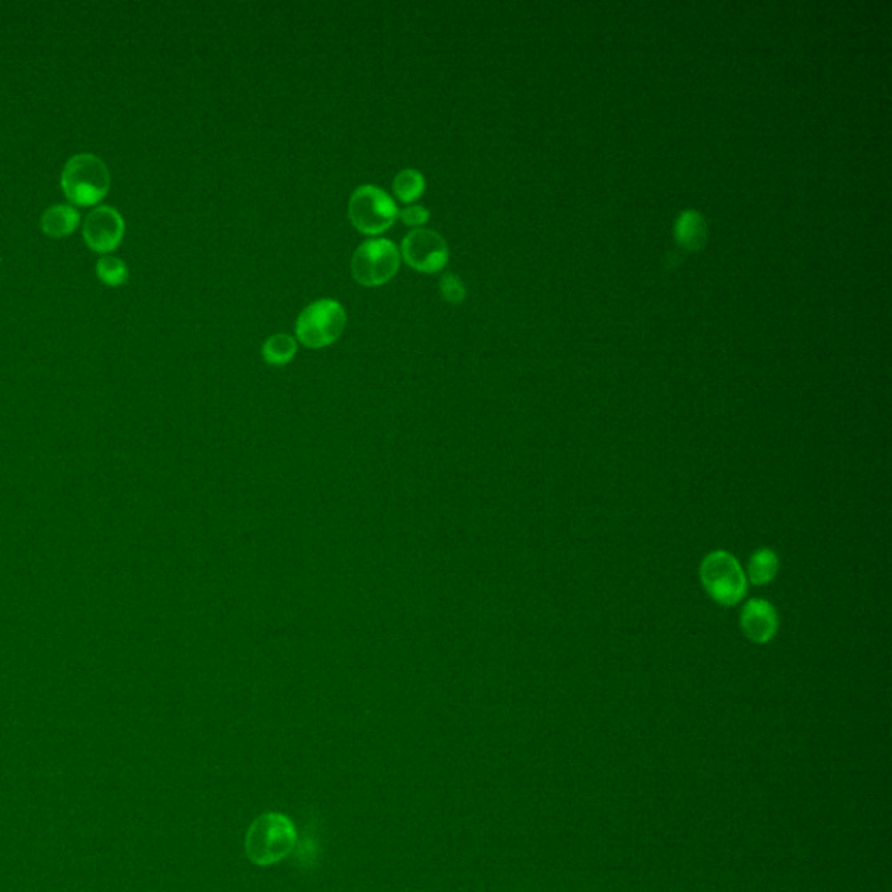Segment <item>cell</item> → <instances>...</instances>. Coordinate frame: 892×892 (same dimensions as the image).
<instances>
[{
  "instance_id": "6da1fadb",
  "label": "cell",
  "mask_w": 892,
  "mask_h": 892,
  "mask_svg": "<svg viewBox=\"0 0 892 892\" xmlns=\"http://www.w3.org/2000/svg\"><path fill=\"white\" fill-rule=\"evenodd\" d=\"M297 845V830L281 812H267L251 823L244 838L246 856L258 866L276 865Z\"/></svg>"
},
{
  "instance_id": "7a4b0ae2",
  "label": "cell",
  "mask_w": 892,
  "mask_h": 892,
  "mask_svg": "<svg viewBox=\"0 0 892 892\" xmlns=\"http://www.w3.org/2000/svg\"><path fill=\"white\" fill-rule=\"evenodd\" d=\"M110 169L102 157L81 152L70 157L61 173V187L68 199L79 206H91L109 192Z\"/></svg>"
},
{
  "instance_id": "3957f363",
  "label": "cell",
  "mask_w": 892,
  "mask_h": 892,
  "mask_svg": "<svg viewBox=\"0 0 892 892\" xmlns=\"http://www.w3.org/2000/svg\"><path fill=\"white\" fill-rule=\"evenodd\" d=\"M701 582L711 600L724 607H734L743 600L748 581L739 561L727 551H713L699 568Z\"/></svg>"
},
{
  "instance_id": "277c9868",
  "label": "cell",
  "mask_w": 892,
  "mask_h": 892,
  "mask_svg": "<svg viewBox=\"0 0 892 892\" xmlns=\"http://www.w3.org/2000/svg\"><path fill=\"white\" fill-rule=\"evenodd\" d=\"M347 314L342 304L332 298H321L307 305L300 312L295 325V335L300 344L309 349H323L337 342L344 333Z\"/></svg>"
},
{
  "instance_id": "5b68a950",
  "label": "cell",
  "mask_w": 892,
  "mask_h": 892,
  "mask_svg": "<svg viewBox=\"0 0 892 892\" xmlns=\"http://www.w3.org/2000/svg\"><path fill=\"white\" fill-rule=\"evenodd\" d=\"M401 253L398 246L384 239H368L354 251L351 260V272L354 281L368 288L389 283L399 271Z\"/></svg>"
},
{
  "instance_id": "8992f818",
  "label": "cell",
  "mask_w": 892,
  "mask_h": 892,
  "mask_svg": "<svg viewBox=\"0 0 892 892\" xmlns=\"http://www.w3.org/2000/svg\"><path fill=\"white\" fill-rule=\"evenodd\" d=\"M398 215L396 201L386 190L375 185H361L352 192L349 218L352 225L366 236H379L391 229Z\"/></svg>"
},
{
  "instance_id": "52a82bcc",
  "label": "cell",
  "mask_w": 892,
  "mask_h": 892,
  "mask_svg": "<svg viewBox=\"0 0 892 892\" xmlns=\"http://www.w3.org/2000/svg\"><path fill=\"white\" fill-rule=\"evenodd\" d=\"M399 253L412 269L426 274L440 272L450 258L445 237L436 230L415 229L406 234Z\"/></svg>"
},
{
  "instance_id": "ba28073f",
  "label": "cell",
  "mask_w": 892,
  "mask_h": 892,
  "mask_svg": "<svg viewBox=\"0 0 892 892\" xmlns=\"http://www.w3.org/2000/svg\"><path fill=\"white\" fill-rule=\"evenodd\" d=\"M126 223L114 206H96L89 211L82 225V236L91 250L109 253L115 250L124 236Z\"/></svg>"
},
{
  "instance_id": "9c48e42d",
  "label": "cell",
  "mask_w": 892,
  "mask_h": 892,
  "mask_svg": "<svg viewBox=\"0 0 892 892\" xmlns=\"http://www.w3.org/2000/svg\"><path fill=\"white\" fill-rule=\"evenodd\" d=\"M741 629L744 636L753 643L771 642L779 628L778 612L767 600H750L741 610Z\"/></svg>"
},
{
  "instance_id": "30bf717a",
  "label": "cell",
  "mask_w": 892,
  "mask_h": 892,
  "mask_svg": "<svg viewBox=\"0 0 892 892\" xmlns=\"http://www.w3.org/2000/svg\"><path fill=\"white\" fill-rule=\"evenodd\" d=\"M79 220L81 213L72 204H51L42 213L41 227L48 236L65 237L74 232Z\"/></svg>"
},
{
  "instance_id": "8fae6325",
  "label": "cell",
  "mask_w": 892,
  "mask_h": 892,
  "mask_svg": "<svg viewBox=\"0 0 892 892\" xmlns=\"http://www.w3.org/2000/svg\"><path fill=\"white\" fill-rule=\"evenodd\" d=\"M779 556L772 549H758L750 558L748 565V579L755 586H764L774 581L778 575Z\"/></svg>"
},
{
  "instance_id": "7c38bea8",
  "label": "cell",
  "mask_w": 892,
  "mask_h": 892,
  "mask_svg": "<svg viewBox=\"0 0 892 892\" xmlns=\"http://www.w3.org/2000/svg\"><path fill=\"white\" fill-rule=\"evenodd\" d=\"M392 190H394V196L398 197L401 203H413L424 194L426 178L417 169H403L394 176Z\"/></svg>"
},
{
  "instance_id": "4fadbf2b",
  "label": "cell",
  "mask_w": 892,
  "mask_h": 892,
  "mask_svg": "<svg viewBox=\"0 0 892 892\" xmlns=\"http://www.w3.org/2000/svg\"><path fill=\"white\" fill-rule=\"evenodd\" d=\"M295 354H297V340L286 333L272 335L265 340L262 347V356L269 365H288L291 359L295 358Z\"/></svg>"
},
{
  "instance_id": "5bb4252c",
  "label": "cell",
  "mask_w": 892,
  "mask_h": 892,
  "mask_svg": "<svg viewBox=\"0 0 892 892\" xmlns=\"http://www.w3.org/2000/svg\"><path fill=\"white\" fill-rule=\"evenodd\" d=\"M676 236L680 239V243L689 246V248H696L706 236L703 218L699 217L696 211L683 213L676 223Z\"/></svg>"
},
{
  "instance_id": "9a60e30c",
  "label": "cell",
  "mask_w": 892,
  "mask_h": 892,
  "mask_svg": "<svg viewBox=\"0 0 892 892\" xmlns=\"http://www.w3.org/2000/svg\"><path fill=\"white\" fill-rule=\"evenodd\" d=\"M96 272H98V276H100L103 283L112 284V286L124 283L128 279L129 274L126 262L122 258L115 257V255H109V253H105L96 262Z\"/></svg>"
},
{
  "instance_id": "2e32d148",
  "label": "cell",
  "mask_w": 892,
  "mask_h": 892,
  "mask_svg": "<svg viewBox=\"0 0 892 892\" xmlns=\"http://www.w3.org/2000/svg\"><path fill=\"white\" fill-rule=\"evenodd\" d=\"M440 291L441 297L453 305L460 304L466 298V286L457 274H445L440 279Z\"/></svg>"
},
{
  "instance_id": "e0dca14e",
  "label": "cell",
  "mask_w": 892,
  "mask_h": 892,
  "mask_svg": "<svg viewBox=\"0 0 892 892\" xmlns=\"http://www.w3.org/2000/svg\"><path fill=\"white\" fill-rule=\"evenodd\" d=\"M399 218H401V222L408 225V227H422L424 223L429 222V218H431V213L424 206H406L403 210L399 211Z\"/></svg>"
}]
</instances>
